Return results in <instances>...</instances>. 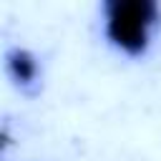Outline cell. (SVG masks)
<instances>
[{"instance_id": "obj_1", "label": "cell", "mask_w": 161, "mask_h": 161, "mask_svg": "<svg viewBox=\"0 0 161 161\" xmlns=\"http://www.w3.org/2000/svg\"><path fill=\"white\" fill-rule=\"evenodd\" d=\"M106 13L111 40L128 53H141L146 48V28L156 20V5L151 0H111Z\"/></svg>"}, {"instance_id": "obj_2", "label": "cell", "mask_w": 161, "mask_h": 161, "mask_svg": "<svg viewBox=\"0 0 161 161\" xmlns=\"http://www.w3.org/2000/svg\"><path fill=\"white\" fill-rule=\"evenodd\" d=\"M10 70H13V75L20 80V83H30L33 78H35V60H33V55L30 53H25V50H15V53H10Z\"/></svg>"}]
</instances>
